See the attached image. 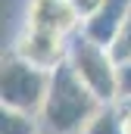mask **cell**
I'll list each match as a JSON object with an SVG mask.
<instances>
[{"instance_id":"cell-10","label":"cell","mask_w":131,"mask_h":134,"mask_svg":"<svg viewBox=\"0 0 131 134\" xmlns=\"http://www.w3.org/2000/svg\"><path fill=\"white\" fill-rule=\"evenodd\" d=\"M72 3V9L78 13V19H81V25L91 19V16H97V9L106 3V0H69Z\"/></svg>"},{"instance_id":"cell-2","label":"cell","mask_w":131,"mask_h":134,"mask_svg":"<svg viewBox=\"0 0 131 134\" xmlns=\"http://www.w3.org/2000/svg\"><path fill=\"white\" fill-rule=\"evenodd\" d=\"M72 72L81 78V84L97 97L100 103L119 100V63L109 47H100L84 34H72L69 41V59Z\"/></svg>"},{"instance_id":"cell-4","label":"cell","mask_w":131,"mask_h":134,"mask_svg":"<svg viewBox=\"0 0 131 134\" xmlns=\"http://www.w3.org/2000/svg\"><path fill=\"white\" fill-rule=\"evenodd\" d=\"M69 41L66 34H53V31H41V28H22L16 44H13V53H19L22 59H28L37 69H59L69 59Z\"/></svg>"},{"instance_id":"cell-8","label":"cell","mask_w":131,"mask_h":134,"mask_svg":"<svg viewBox=\"0 0 131 134\" xmlns=\"http://www.w3.org/2000/svg\"><path fill=\"white\" fill-rule=\"evenodd\" d=\"M84 134H125L119 103H106V106H100V112L91 119V125L84 128Z\"/></svg>"},{"instance_id":"cell-1","label":"cell","mask_w":131,"mask_h":134,"mask_svg":"<svg viewBox=\"0 0 131 134\" xmlns=\"http://www.w3.org/2000/svg\"><path fill=\"white\" fill-rule=\"evenodd\" d=\"M100 106L106 103H100L81 84V78L72 72V66L63 63L50 75V91H47V100L37 119H41L44 134H84L91 119L100 112Z\"/></svg>"},{"instance_id":"cell-5","label":"cell","mask_w":131,"mask_h":134,"mask_svg":"<svg viewBox=\"0 0 131 134\" xmlns=\"http://www.w3.org/2000/svg\"><path fill=\"white\" fill-rule=\"evenodd\" d=\"M25 28H41L53 34H72L81 31V19L72 9L69 0H28L25 6Z\"/></svg>"},{"instance_id":"cell-12","label":"cell","mask_w":131,"mask_h":134,"mask_svg":"<svg viewBox=\"0 0 131 134\" xmlns=\"http://www.w3.org/2000/svg\"><path fill=\"white\" fill-rule=\"evenodd\" d=\"M119 109H122V125H125V134H131V100H119Z\"/></svg>"},{"instance_id":"cell-11","label":"cell","mask_w":131,"mask_h":134,"mask_svg":"<svg viewBox=\"0 0 131 134\" xmlns=\"http://www.w3.org/2000/svg\"><path fill=\"white\" fill-rule=\"evenodd\" d=\"M119 100H131V63H119Z\"/></svg>"},{"instance_id":"cell-9","label":"cell","mask_w":131,"mask_h":134,"mask_svg":"<svg viewBox=\"0 0 131 134\" xmlns=\"http://www.w3.org/2000/svg\"><path fill=\"white\" fill-rule=\"evenodd\" d=\"M109 50H112L116 63H131V16H128L125 28L119 31V37H116V44H112Z\"/></svg>"},{"instance_id":"cell-7","label":"cell","mask_w":131,"mask_h":134,"mask_svg":"<svg viewBox=\"0 0 131 134\" xmlns=\"http://www.w3.org/2000/svg\"><path fill=\"white\" fill-rule=\"evenodd\" d=\"M0 134H44L41 119L22 109L0 106Z\"/></svg>"},{"instance_id":"cell-3","label":"cell","mask_w":131,"mask_h":134,"mask_svg":"<svg viewBox=\"0 0 131 134\" xmlns=\"http://www.w3.org/2000/svg\"><path fill=\"white\" fill-rule=\"evenodd\" d=\"M50 75L53 72L31 66L28 59L9 50L3 56V72H0V103L9 109L41 115L47 91H50Z\"/></svg>"},{"instance_id":"cell-6","label":"cell","mask_w":131,"mask_h":134,"mask_svg":"<svg viewBox=\"0 0 131 134\" xmlns=\"http://www.w3.org/2000/svg\"><path fill=\"white\" fill-rule=\"evenodd\" d=\"M128 16H131V0H106L97 9V16H91L81 25V34L91 37L100 47H112L116 37H119V31L125 28Z\"/></svg>"}]
</instances>
